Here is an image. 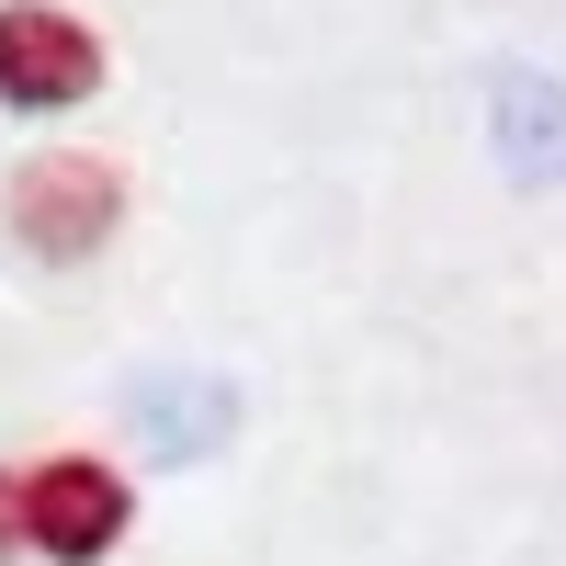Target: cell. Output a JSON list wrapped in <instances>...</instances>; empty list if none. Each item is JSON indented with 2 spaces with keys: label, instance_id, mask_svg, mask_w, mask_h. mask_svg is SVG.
<instances>
[{
  "label": "cell",
  "instance_id": "obj_4",
  "mask_svg": "<svg viewBox=\"0 0 566 566\" xmlns=\"http://www.w3.org/2000/svg\"><path fill=\"white\" fill-rule=\"evenodd\" d=\"M23 555V510H12V464H0V566Z\"/></svg>",
  "mask_w": 566,
  "mask_h": 566
},
{
  "label": "cell",
  "instance_id": "obj_2",
  "mask_svg": "<svg viewBox=\"0 0 566 566\" xmlns=\"http://www.w3.org/2000/svg\"><path fill=\"white\" fill-rule=\"evenodd\" d=\"M12 510H23V555L45 566H103L136 522V488L114 476L103 453H45L12 476Z\"/></svg>",
  "mask_w": 566,
  "mask_h": 566
},
{
  "label": "cell",
  "instance_id": "obj_1",
  "mask_svg": "<svg viewBox=\"0 0 566 566\" xmlns=\"http://www.w3.org/2000/svg\"><path fill=\"white\" fill-rule=\"evenodd\" d=\"M0 227L34 261H103L125 227V159L103 148H34L12 181H0Z\"/></svg>",
  "mask_w": 566,
  "mask_h": 566
},
{
  "label": "cell",
  "instance_id": "obj_3",
  "mask_svg": "<svg viewBox=\"0 0 566 566\" xmlns=\"http://www.w3.org/2000/svg\"><path fill=\"white\" fill-rule=\"evenodd\" d=\"M103 91V34L69 0H0V103L12 114H69Z\"/></svg>",
  "mask_w": 566,
  "mask_h": 566
}]
</instances>
